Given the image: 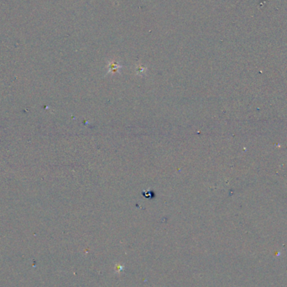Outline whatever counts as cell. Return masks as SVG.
<instances>
[{
    "mask_svg": "<svg viewBox=\"0 0 287 287\" xmlns=\"http://www.w3.org/2000/svg\"><path fill=\"white\" fill-rule=\"evenodd\" d=\"M123 268V265H116V269H115L117 270V272H119L120 271V270H122Z\"/></svg>",
    "mask_w": 287,
    "mask_h": 287,
    "instance_id": "6da1fadb",
    "label": "cell"
}]
</instances>
